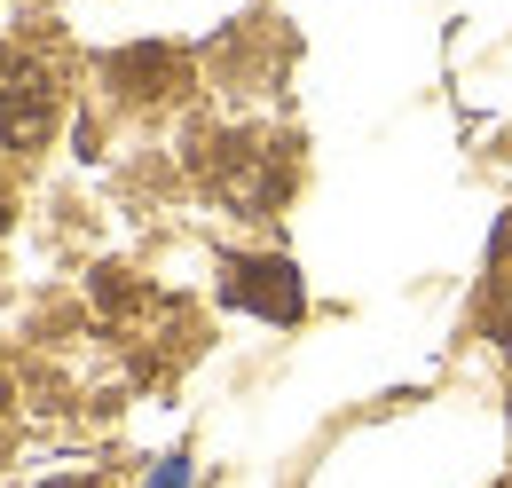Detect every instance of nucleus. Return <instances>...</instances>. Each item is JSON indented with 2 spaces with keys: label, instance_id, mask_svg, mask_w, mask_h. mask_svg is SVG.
<instances>
[{
  "label": "nucleus",
  "instance_id": "f03ea898",
  "mask_svg": "<svg viewBox=\"0 0 512 488\" xmlns=\"http://www.w3.org/2000/svg\"><path fill=\"white\" fill-rule=\"evenodd\" d=\"M237 307H260V315H276V323H292L300 315V276L284 268V260H229V284H221Z\"/></svg>",
  "mask_w": 512,
  "mask_h": 488
},
{
  "label": "nucleus",
  "instance_id": "20e7f679",
  "mask_svg": "<svg viewBox=\"0 0 512 488\" xmlns=\"http://www.w3.org/2000/svg\"><path fill=\"white\" fill-rule=\"evenodd\" d=\"M0 410H8V386H0Z\"/></svg>",
  "mask_w": 512,
  "mask_h": 488
},
{
  "label": "nucleus",
  "instance_id": "7ed1b4c3",
  "mask_svg": "<svg viewBox=\"0 0 512 488\" xmlns=\"http://www.w3.org/2000/svg\"><path fill=\"white\" fill-rule=\"evenodd\" d=\"M48 488H95V481H48Z\"/></svg>",
  "mask_w": 512,
  "mask_h": 488
},
{
  "label": "nucleus",
  "instance_id": "39448f33",
  "mask_svg": "<svg viewBox=\"0 0 512 488\" xmlns=\"http://www.w3.org/2000/svg\"><path fill=\"white\" fill-rule=\"evenodd\" d=\"M0 221H8V197H0Z\"/></svg>",
  "mask_w": 512,
  "mask_h": 488
},
{
  "label": "nucleus",
  "instance_id": "f257e3e1",
  "mask_svg": "<svg viewBox=\"0 0 512 488\" xmlns=\"http://www.w3.org/2000/svg\"><path fill=\"white\" fill-rule=\"evenodd\" d=\"M64 119V56L32 32L0 40V150H40Z\"/></svg>",
  "mask_w": 512,
  "mask_h": 488
}]
</instances>
